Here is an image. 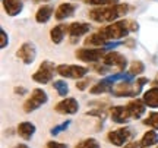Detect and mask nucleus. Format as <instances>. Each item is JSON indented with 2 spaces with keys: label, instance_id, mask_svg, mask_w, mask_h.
Masks as SVG:
<instances>
[{
  "label": "nucleus",
  "instance_id": "7",
  "mask_svg": "<svg viewBox=\"0 0 158 148\" xmlns=\"http://www.w3.org/2000/svg\"><path fill=\"white\" fill-rule=\"evenodd\" d=\"M130 138H132L130 128H120L117 131H110L107 133L108 142L116 145V147H124Z\"/></svg>",
  "mask_w": 158,
  "mask_h": 148
},
{
  "label": "nucleus",
  "instance_id": "15",
  "mask_svg": "<svg viewBox=\"0 0 158 148\" xmlns=\"http://www.w3.org/2000/svg\"><path fill=\"white\" fill-rule=\"evenodd\" d=\"M107 43L108 41L106 40L100 32H95V34H89L85 38L84 46H86L88 49H102Z\"/></svg>",
  "mask_w": 158,
  "mask_h": 148
},
{
  "label": "nucleus",
  "instance_id": "38",
  "mask_svg": "<svg viewBox=\"0 0 158 148\" xmlns=\"http://www.w3.org/2000/svg\"><path fill=\"white\" fill-rule=\"evenodd\" d=\"M152 85H154V87H158V75L155 76V79L152 81Z\"/></svg>",
  "mask_w": 158,
  "mask_h": 148
},
{
  "label": "nucleus",
  "instance_id": "22",
  "mask_svg": "<svg viewBox=\"0 0 158 148\" xmlns=\"http://www.w3.org/2000/svg\"><path fill=\"white\" fill-rule=\"evenodd\" d=\"M157 142H158V135H157V132L152 129V131H148L143 133L141 142H139V147L149 148L151 145H154V144H157Z\"/></svg>",
  "mask_w": 158,
  "mask_h": 148
},
{
  "label": "nucleus",
  "instance_id": "1",
  "mask_svg": "<svg viewBox=\"0 0 158 148\" xmlns=\"http://www.w3.org/2000/svg\"><path fill=\"white\" fill-rule=\"evenodd\" d=\"M138 29H139L138 22L132 21V19H122V21H117V22L108 23L106 27H102L98 32L107 41H116L120 40V38H124L129 32H136Z\"/></svg>",
  "mask_w": 158,
  "mask_h": 148
},
{
  "label": "nucleus",
  "instance_id": "27",
  "mask_svg": "<svg viewBox=\"0 0 158 148\" xmlns=\"http://www.w3.org/2000/svg\"><path fill=\"white\" fill-rule=\"evenodd\" d=\"M86 5H92V6H113L118 5L117 0H84Z\"/></svg>",
  "mask_w": 158,
  "mask_h": 148
},
{
  "label": "nucleus",
  "instance_id": "11",
  "mask_svg": "<svg viewBox=\"0 0 158 148\" xmlns=\"http://www.w3.org/2000/svg\"><path fill=\"white\" fill-rule=\"evenodd\" d=\"M127 113H129L130 119H141L143 113H145V110H147V104L143 103V100H139V98H135V100H132V101L127 103Z\"/></svg>",
  "mask_w": 158,
  "mask_h": 148
},
{
  "label": "nucleus",
  "instance_id": "6",
  "mask_svg": "<svg viewBox=\"0 0 158 148\" xmlns=\"http://www.w3.org/2000/svg\"><path fill=\"white\" fill-rule=\"evenodd\" d=\"M54 65L48 60H45L40 65L38 70L32 75V81L38 82V84H48L53 79V75H54Z\"/></svg>",
  "mask_w": 158,
  "mask_h": 148
},
{
  "label": "nucleus",
  "instance_id": "37",
  "mask_svg": "<svg viewBox=\"0 0 158 148\" xmlns=\"http://www.w3.org/2000/svg\"><path fill=\"white\" fill-rule=\"evenodd\" d=\"M13 148H29L27 144H18V145H15Z\"/></svg>",
  "mask_w": 158,
  "mask_h": 148
},
{
  "label": "nucleus",
  "instance_id": "16",
  "mask_svg": "<svg viewBox=\"0 0 158 148\" xmlns=\"http://www.w3.org/2000/svg\"><path fill=\"white\" fill-rule=\"evenodd\" d=\"M76 11V5L73 3H68L64 2L62 5H59V7L56 9V19L57 21H63V19H68L75 13Z\"/></svg>",
  "mask_w": 158,
  "mask_h": 148
},
{
  "label": "nucleus",
  "instance_id": "23",
  "mask_svg": "<svg viewBox=\"0 0 158 148\" xmlns=\"http://www.w3.org/2000/svg\"><path fill=\"white\" fill-rule=\"evenodd\" d=\"M53 88L57 91V94L60 95V97H66L69 92V85L66 81L63 79H59V81H54V84H53Z\"/></svg>",
  "mask_w": 158,
  "mask_h": 148
},
{
  "label": "nucleus",
  "instance_id": "36",
  "mask_svg": "<svg viewBox=\"0 0 158 148\" xmlns=\"http://www.w3.org/2000/svg\"><path fill=\"white\" fill-rule=\"evenodd\" d=\"M138 147H139L138 142H129V144H126L123 148H138Z\"/></svg>",
  "mask_w": 158,
  "mask_h": 148
},
{
  "label": "nucleus",
  "instance_id": "30",
  "mask_svg": "<svg viewBox=\"0 0 158 148\" xmlns=\"http://www.w3.org/2000/svg\"><path fill=\"white\" fill-rule=\"evenodd\" d=\"M45 148H68V145L63 142H57V141H48Z\"/></svg>",
  "mask_w": 158,
  "mask_h": 148
},
{
  "label": "nucleus",
  "instance_id": "5",
  "mask_svg": "<svg viewBox=\"0 0 158 148\" xmlns=\"http://www.w3.org/2000/svg\"><path fill=\"white\" fill-rule=\"evenodd\" d=\"M76 57H78L81 62H85V63H94V62H98L104 59V56L107 54L106 53V49H88V47H84V49H79L76 50Z\"/></svg>",
  "mask_w": 158,
  "mask_h": 148
},
{
  "label": "nucleus",
  "instance_id": "13",
  "mask_svg": "<svg viewBox=\"0 0 158 148\" xmlns=\"http://www.w3.org/2000/svg\"><path fill=\"white\" fill-rule=\"evenodd\" d=\"M111 94H114L116 97H135V95H138L136 88L132 87V81H123V82H120Z\"/></svg>",
  "mask_w": 158,
  "mask_h": 148
},
{
  "label": "nucleus",
  "instance_id": "8",
  "mask_svg": "<svg viewBox=\"0 0 158 148\" xmlns=\"http://www.w3.org/2000/svg\"><path fill=\"white\" fill-rule=\"evenodd\" d=\"M16 56L22 60L25 65H31V63L35 60V57H37V49H35L34 43H23L22 46L18 49L16 51Z\"/></svg>",
  "mask_w": 158,
  "mask_h": 148
},
{
  "label": "nucleus",
  "instance_id": "29",
  "mask_svg": "<svg viewBox=\"0 0 158 148\" xmlns=\"http://www.w3.org/2000/svg\"><path fill=\"white\" fill-rule=\"evenodd\" d=\"M0 47L2 49H6L7 47V44H9V38H7V34H6L5 29H0Z\"/></svg>",
  "mask_w": 158,
  "mask_h": 148
},
{
  "label": "nucleus",
  "instance_id": "28",
  "mask_svg": "<svg viewBox=\"0 0 158 148\" xmlns=\"http://www.w3.org/2000/svg\"><path fill=\"white\" fill-rule=\"evenodd\" d=\"M69 125H70V120H66V122H63V123H60V125L54 126V128H53V129L50 131V133L53 135V137H56V135H59L60 132L66 131V129L69 128Z\"/></svg>",
  "mask_w": 158,
  "mask_h": 148
},
{
  "label": "nucleus",
  "instance_id": "21",
  "mask_svg": "<svg viewBox=\"0 0 158 148\" xmlns=\"http://www.w3.org/2000/svg\"><path fill=\"white\" fill-rule=\"evenodd\" d=\"M53 7L48 5H45V6H41L38 11H37V13H35V21L38 23H45V22H48V19L51 18V15H53Z\"/></svg>",
  "mask_w": 158,
  "mask_h": 148
},
{
  "label": "nucleus",
  "instance_id": "26",
  "mask_svg": "<svg viewBox=\"0 0 158 148\" xmlns=\"http://www.w3.org/2000/svg\"><path fill=\"white\" fill-rule=\"evenodd\" d=\"M143 125L152 128L154 131H158V112H152L151 114H148L147 119H143Z\"/></svg>",
  "mask_w": 158,
  "mask_h": 148
},
{
  "label": "nucleus",
  "instance_id": "35",
  "mask_svg": "<svg viewBox=\"0 0 158 148\" xmlns=\"http://www.w3.org/2000/svg\"><path fill=\"white\" fill-rule=\"evenodd\" d=\"M135 40H126L124 41V46L127 47V49H133V47H135Z\"/></svg>",
  "mask_w": 158,
  "mask_h": 148
},
{
  "label": "nucleus",
  "instance_id": "39",
  "mask_svg": "<svg viewBox=\"0 0 158 148\" xmlns=\"http://www.w3.org/2000/svg\"><path fill=\"white\" fill-rule=\"evenodd\" d=\"M35 3H41V2H48V0H34Z\"/></svg>",
  "mask_w": 158,
  "mask_h": 148
},
{
  "label": "nucleus",
  "instance_id": "32",
  "mask_svg": "<svg viewBox=\"0 0 158 148\" xmlns=\"http://www.w3.org/2000/svg\"><path fill=\"white\" fill-rule=\"evenodd\" d=\"M88 85H89V79H82V81H78V82H76V88L81 90V91H84Z\"/></svg>",
  "mask_w": 158,
  "mask_h": 148
},
{
  "label": "nucleus",
  "instance_id": "31",
  "mask_svg": "<svg viewBox=\"0 0 158 148\" xmlns=\"http://www.w3.org/2000/svg\"><path fill=\"white\" fill-rule=\"evenodd\" d=\"M148 82H149V81H148V78H139V79L136 81V92H138V94H139V91H141L142 90V87L145 85V84H148Z\"/></svg>",
  "mask_w": 158,
  "mask_h": 148
},
{
  "label": "nucleus",
  "instance_id": "2",
  "mask_svg": "<svg viewBox=\"0 0 158 148\" xmlns=\"http://www.w3.org/2000/svg\"><path fill=\"white\" fill-rule=\"evenodd\" d=\"M130 6L124 3H118L113 6H102V7H95L88 12V18L95 22H113L120 16H124L129 12Z\"/></svg>",
  "mask_w": 158,
  "mask_h": 148
},
{
  "label": "nucleus",
  "instance_id": "19",
  "mask_svg": "<svg viewBox=\"0 0 158 148\" xmlns=\"http://www.w3.org/2000/svg\"><path fill=\"white\" fill-rule=\"evenodd\" d=\"M143 103L147 104V107L158 108V87H152L151 90L143 92Z\"/></svg>",
  "mask_w": 158,
  "mask_h": 148
},
{
  "label": "nucleus",
  "instance_id": "33",
  "mask_svg": "<svg viewBox=\"0 0 158 148\" xmlns=\"http://www.w3.org/2000/svg\"><path fill=\"white\" fill-rule=\"evenodd\" d=\"M108 68H110V66H106V65H102V66L97 65V66H94V69H95L97 74H101V75L107 74V72H108Z\"/></svg>",
  "mask_w": 158,
  "mask_h": 148
},
{
  "label": "nucleus",
  "instance_id": "3",
  "mask_svg": "<svg viewBox=\"0 0 158 148\" xmlns=\"http://www.w3.org/2000/svg\"><path fill=\"white\" fill-rule=\"evenodd\" d=\"M48 101V95L44 90L41 88H34L31 95L27 101L23 103V112L25 113H31V112H35L37 108H40L41 106H44L45 103Z\"/></svg>",
  "mask_w": 158,
  "mask_h": 148
},
{
  "label": "nucleus",
  "instance_id": "12",
  "mask_svg": "<svg viewBox=\"0 0 158 148\" xmlns=\"http://www.w3.org/2000/svg\"><path fill=\"white\" fill-rule=\"evenodd\" d=\"M89 23L86 22H73L69 25V35H70V43H78L81 35L86 34L89 31Z\"/></svg>",
  "mask_w": 158,
  "mask_h": 148
},
{
  "label": "nucleus",
  "instance_id": "9",
  "mask_svg": "<svg viewBox=\"0 0 158 148\" xmlns=\"http://www.w3.org/2000/svg\"><path fill=\"white\" fill-rule=\"evenodd\" d=\"M102 65L106 66H117L120 72H124V69L127 66V60L123 54H120L117 51H110L102 59Z\"/></svg>",
  "mask_w": 158,
  "mask_h": 148
},
{
  "label": "nucleus",
  "instance_id": "14",
  "mask_svg": "<svg viewBox=\"0 0 158 148\" xmlns=\"http://www.w3.org/2000/svg\"><path fill=\"white\" fill-rule=\"evenodd\" d=\"M110 113H111V120L114 123H118V125H124V123H127L130 120L127 108L124 106H116V107L110 110Z\"/></svg>",
  "mask_w": 158,
  "mask_h": 148
},
{
  "label": "nucleus",
  "instance_id": "4",
  "mask_svg": "<svg viewBox=\"0 0 158 148\" xmlns=\"http://www.w3.org/2000/svg\"><path fill=\"white\" fill-rule=\"evenodd\" d=\"M89 69L85 66H79V65H59L56 66V72L60 76L64 78H72V79H81L88 74Z\"/></svg>",
  "mask_w": 158,
  "mask_h": 148
},
{
  "label": "nucleus",
  "instance_id": "34",
  "mask_svg": "<svg viewBox=\"0 0 158 148\" xmlns=\"http://www.w3.org/2000/svg\"><path fill=\"white\" fill-rule=\"evenodd\" d=\"M13 91H15V94H18V95H23V94H27V88H25V87H15Z\"/></svg>",
  "mask_w": 158,
  "mask_h": 148
},
{
  "label": "nucleus",
  "instance_id": "10",
  "mask_svg": "<svg viewBox=\"0 0 158 148\" xmlns=\"http://www.w3.org/2000/svg\"><path fill=\"white\" fill-rule=\"evenodd\" d=\"M54 110L60 114H75V113H78V110H79V103L72 97L64 98V100L57 103Z\"/></svg>",
  "mask_w": 158,
  "mask_h": 148
},
{
  "label": "nucleus",
  "instance_id": "17",
  "mask_svg": "<svg viewBox=\"0 0 158 148\" xmlns=\"http://www.w3.org/2000/svg\"><path fill=\"white\" fill-rule=\"evenodd\" d=\"M3 9L9 16H16L23 9L22 0H3Z\"/></svg>",
  "mask_w": 158,
  "mask_h": 148
},
{
  "label": "nucleus",
  "instance_id": "25",
  "mask_svg": "<svg viewBox=\"0 0 158 148\" xmlns=\"http://www.w3.org/2000/svg\"><path fill=\"white\" fill-rule=\"evenodd\" d=\"M75 148H100V142L95 138H85L75 145Z\"/></svg>",
  "mask_w": 158,
  "mask_h": 148
},
{
  "label": "nucleus",
  "instance_id": "20",
  "mask_svg": "<svg viewBox=\"0 0 158 148\" xmlns=\"http://www.w3.org/2000/svg\"><path fill=\"white\" fill-rule=\"evenodd\" d=\"M68 31H69V27H66L64 23H60V25H57L54 28H51V31H50L51 41H53L54 44H60Z\"/></svg>",
  "mask_w": 158,
  "mask_h": 148
},
{
  "label": "nucleus",
  "instance_id": "24",
  "mask_svg": "<svg viewBox=\"0 0 158 148\" xmlns=\"http://www.w3.org/2000/svg\"><path fill=\"white\" fill-rule=\"evenodd\" d=\"M143 70H145V65H143L141 60H133V62L130 63L129 74L132 75V76H138V75H141Z\"/></svg>",
  "mask_w": 158,
  "mask_h": 148
},
{
  "label": "nucleus",
  "instance_id": "18",
  "mask_svg": "<svg viewBox=\"0 0 158 148\" xmlns=\"http://www.w3.org/2000/svg\"><path fill=\"white\" fill-rule=\"evenodd\" d=\"M16 131H18V135L22 138V139L29 141L35 133V125L31 123V122H21V123L18 125Z\"/></svg>",
  "mask_w": 158,
  "mask_h": 148
}]
</instances>
